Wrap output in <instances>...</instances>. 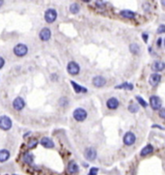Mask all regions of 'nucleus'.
<instances>
[{"mask_svg":"<svg viewBox=\"0 0 165 175\" xmlns=\"http://www.w3.org/2000/svg\"><path fill=\"white\" fill-rule=\"evenodd\" d=\"M160 81H161V76L159 75L158 73L152 74L150 77H149V83H150L152 86H157V84L160 82Z\"/></svg>","mask_w":165,"mask_h":175,"instance_id":"nucleus-10","label":"nucleus"},{"mask_svg":"<svg viewBox=\"0 0 165 175\" xmlns=\"http://www.w3.org/2000/svg\"><path fill=\"white\" fill-rule=\"evenodd\" d=\"M135 140H136V136L133 132H127L126 134L124 136V139H123L124 144L126 146L132 145L135 142Z\"/></svg>","mask_w":165,"mask_h":175,"instance_id":"nucleus-6","label":"nucleus"},{"mask_svg":"<svg viewBox=\"0 0 165 175\" xmlns=\"http://www.w3.org/2000/svg\"><path fill=\"white\" fill-rule=\"evenodd\" d=\"M120 15L123 18L127 19H133L136 17V14L132 11H130V10H123V11L120 12Z\"/></svg>","mask_w":165,"mask_h":175,"instance_id":"nucleus-19","label":"nucleus"},{"mask_svg":"<svg viewBox=\"0 0 165 175\" xmlns=\"http://www.w3.org/2000/svg\"><path fill=\"white\" fill-rule=\"evenodd\" d=\"M93 84L96 86V87H103L105 85L106 83V79L102 77V76H97L93 78Z\"/></svg>","mask_w":165,"mask_h":175,"instance_id":"nucleus-15","label":"nucleus"},{"mask_svg":"<svg viewBox=\"0 0 165 175\" xmlns=\"http://www.w3.org/2000/svg\"><path fill=\"white\" fill-rule=\"evenodd\" d=\"M138 109H139V108H138V105H135V104H130L129 105V110L130 111L131 113H135L138 111Z\"/></svg>","mask_w":165,"mask_h":175,"instance_id":"nucleus-26","label":"nucleus"},{"mask_svg":"<svg viewBox=\"0 0 165 175\" xmlns=\"http://www.w3.org/2000/svg\"><path fill=\"white\" fill-rule=\"evenodd\" d=\"M71 84H72V86L74 90V92L77 93V94H80V93H86L87 92V88H85L81 85H79L78 83H76V81H71Z\"/></svg>","mask_w":165,"mask_h":175,"instance_id":"nucleus-17","label":"nucleus"},{"mask_svg":"<svg viewBox=\"0 0 165 175\" xmlns=\"http://www.w3.org/2000/svg\"><path fill=\"white\" fill-rule=\"evenodd\" d=\"M12 120H11L10 117L6 115H2L0 116V129L3 131H9L11 128H12Z\"/></svg>","mask_w":165,"mask_h":175,"instance_id":"nucleus-3","label":"nucleus"},{"mask_svg":"<svg viewBox=\"0 0 165 175\" xmlns=\"http://www.w3.org/2000/svg\"><path fill=\"white\" fill-rule=\"evenodd\" d=\"M79 10H80V7H79V5L77 3H73L70 6V12L73 15H76L79 12Z\"/></svg>","mask_w":165,"mask_h":175,"instance_id":"nucleus-23","label":"nucleus"},{"mask_svg":"<svg viewBox=\"0 0 165 175\" xmlns=\"http://www.w3.org/2000/svg\"><path fill=\"white\" fill-rule=\"evenodd\" d=\"M68 172L70 174H76L79 170V166L78 164L74 162V161H71L70 163H68Z\"/></svg>","mask_w":165,"mask_h":175,"instance_id":"nucleus-14","label":"nucleus"},{"mask_svg":"<svg viewBox=\"0 0 165 175\" xmlns=\"http://www.w3.org/2000/svg\"><path fill=\"white\" fill-rule=\"evenodd\" d=\"M159 116L165 120V108H161L160 110H159Z\"/></svg>","mask_w":165,"mask_h":175,"instance_id":"nucleus-32","label":"nucleus"},{"mask_svg":"<svg viewBox=\"0 0 165 175\" xmlns=\"http://www.w3.org/2000/svg\"><path fill=\"white\" fill-rule=\"evenodd\" d=\"M4 65H5V60H4V58L0 56V69H2Z\"/></svg>","mask_w":165,"mask_h":175,"instance_id":"nucleus-33","label":"nucleus"},{"mask_svg":"<svg viewBox=\"0 0 165 175\" xmlns=\"http://www.w3.org/2000/svg\"><path fill=\"white\" fill-rule=\"evenodd\" d=\"M142 38L144 39V42H145V43H147V42H148V38H149V36H148V34H147V33H143V34H142Z\"/></svg>","mask_w":165,"mask_h":175,"instance_id":"nucleus-34","label":"nucleus"},{"mask_svg":"<svg viewBox=\"0 0 165 175\" xmlns=\"http://www.w3.org/2000/svg\"><path fill=\"white\" fill-rule=\"evenodd\" d=\"M153 152V145L148 144V145H146V146L141 150L140 154H141L142 157H145V156L150 155V154H152Z\"/></svg>","mask_w":165,"mask_h":175,"instance_id":"nucleus-20","label":"nucleus"},{"mask_svg":"<svg viewBox=\"0 0 165 175\" xmlns=\"http://www.w3.org/2000/svg\"><path fill=\"white\" fill-rule=\"evenodd\" d=\"M38 144V140L37 139H31L29 142H28V148H35Z\"/></svg>","mask_w":165,"mask_h":175,"instance_id":"nucleus-28","label":"nucleus"},{"mask_svg":"<svg viewBox=\"0 0 165 175\" xmlns=\"http://www.w3.org/2000/svg\"><path fill=\"white\" fill-rule=\"evenodd\" d=\"M72 116H73V118H74V120H76V121L82 122V121H84L85 119L87 118V111L85 110L84 108H78L73 110Z\"/></svg>","mask_w":165,"mask_h":175,"instance_id":"nucleus-1","label":"nucleus"},{"mask_svg":"<svg viewBox=\"0 0 165 175\" xmlns=\"http://www.w3.org/2000/svg\"><path fill=\"white\" fill-rule=\"evenodd\" d=\"M24 107H25V102H24L23 98L17 97L13 101V108L15 110L20 111V110H22L24 108Z\"/></svg>","mask_w":165,"mask_h":175,"instance_id":"nucleus-8","label":"nucleus"},{"mask_svg":"<svg viewBox=\"0 0 165 175\" xmlns=\"http://www.w3.org/2000/svg\"><path fill=\"white\" fill-rule=\"evenodd\" d=\"M161 42H162V39H161V38H158V40H157V45L158 46H161Z\"/></svg>","mask_w":165,"mask_h":175,"instance_id":"nucleus-35","label":"nucleus"},{"mask_svg":"<svg viewBox=\"0 0 165 175\" xmlns=\"http://www.w3.org/2000/svg\"><path fill=\"white\" fill-rule=\"evenodd\" d=\"M161 4L163 5V6H165V1H161Z\"/></svg>","mask_w":165,"mask_h":175,"instance_id":"nucleus-37","label":"nucleus"},{"mask_svg":"<svg viewBox=\"0 0 165 175\" xmlns=\"http://www.w3.org/2000/svg\"><path fill=\"white\" fill-rule=\"evenodd\" d=\"M135 99L137 100V102L140 104V105H141V107H143V108H147L148 104L145 102V100L143 99L142 97H140V96H136V97H135Z\"/></svg>","mask_w":165,"mask_h":175,"instance_id":"nucleus-25","label":"nucleus"},{"mask_svg":"<svg viewBox=\"0 0 165 175\" xmlns=\"http://www.w3.org/2000/svg\"><path fill=\"white\" fill-rule=\"evenodd\" d=\"M84 157L86 158L88 161H94V160H96V158H97V151H96L95 148L89 147L85 150Z\"/></svg>","mask_w":165,"mask_h":175,"instance_id":"nucleus-9","label":"nucleus"},{"mask_svg":"<svg viewBox=\"0 0 165 175\" xmlns=\"http://www.w3.org/2000/svg\"><path fill=\"white\" fill-rule=\"evenodd\" d=\"M22 161L26 164H33L34 163V155L30 152H26L22 156Z\"/></svg>","mask_w":165,"mask_h":175,"instance_id":"nucleus-18","label":"nucleus"},{"mask_svg":"<svg viewBox=\"0 0 165 175\" xmlns=\"http://www.w3.org/2000/svg\"><path fill=\"white\" fill-rule=\"evenodd\" d=\"M119 100L115 98V97H112V98H109L107 100V102H106V107H107L109 109H117L119 107Z\"/></svg>","mask_w":165,"mask_h":175,"instance_id":"nucleus-12","label":"nucleus"},{"mask_svg":"<svg viewBox=\"0 0 165 175\" xmlns=\"http://www.w3.org/2000/svg\"><path fill=\"white\" fill-rule=\"evenodd\" d=\"M4 4V1H0V8H1V6Z\"/></svg>","mask_w":165,"mask_h":175,"instance_id":"nucleus-36","label":"nucleus"},{"mask_svg":"<svg viewBox=\"0 0 165 175\" xmlns=\"http://www.w3.org/2000/svg\"><path fill=\"white\" fill-rule=\"evenodd\" d=\"M95 5L97 8H100V9L105 8V2H103V1H96Z\"/></svg>","mask_w":165,"mask_h":175,"instance_id":"nucleus-29","label":"nucleus"},{"mask_svg":"<svg viewBox=\"0 0 165 175\" xmlns=\"http://www.w3.org/2000/svg\"><path fill=\"white\" fill-rule=\"evenodd\" d=\"M165 69V63L162 61H155L152 65V70L155 72H161Z\"/></svg>","mask_w":165,"mask_h":175,"instance_id":"nucleus-16","label":"nucleus"},{"mask_svg":"<svg viewBox=\"0 0 165 175\" xmlns=\"http://www.w3.org/2000/svg\"><path fill=\"white\" fill-rule=\"evenodd\" d=\"M130 50L131 53L138 54L140 52V47H139V46H138L137 44H131L130 46Z\"/></svg>","mask_w":165,"mask_h":175,"instance_id":"nucleus-22","label":"nucleus"},{"mask_svg":"<svg viewBox=\"0 0 165 175\" xmlns=\"http://www.w3.org/2000/svg\"><path fill=\"white\" fill-rule=\"evenodd\" d=\"M116 88H117V89H123V88H125V89L132 90V89H133V85H132L131 83L125 82V83H123V84H120V85H117Z\"/></svg>","mask_w":165,"mask_h":175,"instance_id":"nucleus-24","label":"nucleus"},{"mask_svg":"<svg viewBox=\"0 0 165 175\" xmlns=\"http://www.w3.org/2000/svg\"><path fill=\"white\" fill-rule=\"evenodd\" d=\"M10 151L6 150V149H2L0 150V163H4L9 160L10 158Z\"/></svg>","mask_w":165,"mask_h":175,"instance_id":"nucleus-21","label":"nucleus"},{"mask_svg":"<svg viewBox=\"0 0 165 175\" xmlns=\"http://www.w3.org/2000/svg\"><path fill=\"white\" fill-rule=\"evenodd\" d=\"M68 104H69V101H68V99H67L66 97H63V98H61V99L59 100V105H61L62 108L67 107Z\"/></svg>","mask_w":165,"mask_h":175,"instance_id":"nucleus-27","label":"nucleus"},{"mask_svg":"<svg viewBox=\"0 0 165 175\" xmlns=\"http://www.w3.org/2000/svg\"><path fill=\"white\" fill-rule=\"evenodd\" d=\"M57 19V11L55 9H49L46 10L45 13V19L47 23H52L54 22Z\"/></svg>","mask_w":165,"mask_h":175,"instance_id":"nucleus-4","label":"nucleus"},{"mask_svg":"<svg viewBox=\"0 0 165 175\" xmlns=\"http://www.w3.org/2000/svg\"><path fill=\"white\" fill-rule=\"evenodd\" d=\"M98 172H99V168L98 167H92L91 169H90L88 175H97Z\"/></svg>","mask_w":165,"mask_h":175,"instance_id":"nucleus-30","label":"nucleus"},{"mask_svg":"<svg viewBox=\"0 0 165 175\" xmlns=\"http://www.w3.org/2000/svg\"><path fill=\"white\" fill-rule=\"evenodd\" d=\"M67 71L70 75L76 76L79 74V72H80V67H79V65L76 62L71 61V62H69L68 65H67Z\"/></svg>","mask_w":165,"mask_h":175,"instance_id":"nucleus-5","label":"nucleus"},{"mask_svg":"<svg viewBox=\"0 0 165 175\" xmlns=\"http://www.w3.org/2000/svg\"><path fill=\"white\" fill-rule=\"evenodd\" d=\"M28 52V47L24 44H18L14 47V53L18 57H23L27 54Z\"/></svg>","mask_w":165,"mask_h":175,"instance_id":"nucleus-2","label":"nucleus"},{"mask_svg":"<svg viewBox=\"0 0 165 175\" xmlns=\"http://www.w3.org/2000/svg\"><path fill=\"white\" fill-rule=\"evenodd\" d=\"M40 143H41V145H42L45 148H47V149H51V148H54V146H55L52 139L46 136L42 137V139L40 140Z\"/></svg>","mask_w":165,"mask_h":175,"instance_id":"nucleus-11","label":"nucleus"},{"mask_svg":"<svg viewBox=\"0 0 165 175\" xmlns=\"http://www.w3.org/2000/svg\"><path fill=\"white\" fill-rule=\"evenodd\" d=\"M50 37H51V31H50L49 28L45 27V28H42L41 30V32H40V39L42 41H44V42L49 41L50 39Z\"/></svg>","mask_w":165,"mask_h":175,"instance_id":"nucleus-13","label":"nucleus"},{"mask_svg":"<svg viewBox=\"0 0 165 175\" xmlns=\"http://www.w3.org/2000/svg\"><path fill=\"white\" fill-rule=\"evenodd\" d=\"M157 33H158V34L165 33V25H164V24L159 25V27L157 28Z\"/></svg>","mask_w":165,"mask_h":175,"instance_id":"nucleus-31","label":"nucleus"},{"mask_svg":"<svg viewBox=\"0 0 165 175\" xmlns=\"http://www.w3.org/2000/svg\"><path fill=\"white\" fill-rule=\"evenodd\" d=\"M150 105H151V108L155 110L157 109H160L161 108V105H162V102L159 97L157 96H152L150 98Z\"/></svg>","mask_w":165,"mask_h":175,"instance_id":"nucleus-7","label":"nucleus"}]
</instances>
